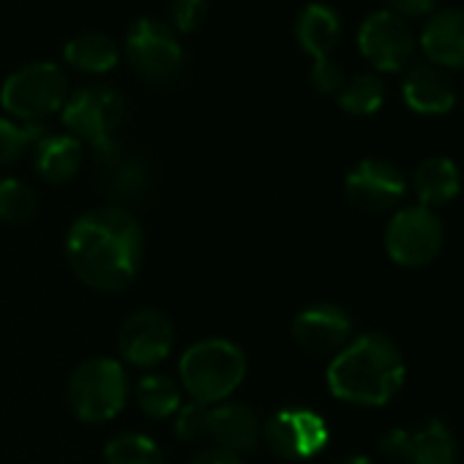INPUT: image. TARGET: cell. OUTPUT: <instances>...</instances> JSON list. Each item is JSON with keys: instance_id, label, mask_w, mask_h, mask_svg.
Wrapping results in <instances>:
<instances>
[{"instance_id": "1", "label": "cell", "mask_w": 464, "mask_h": 464, "mask_svg": "<svg viewBox=\"0 0 464 464\" xmlns=\"http://www.w3.org/2000/svg\"><path fill=\"white\" fill-rule=\"evenodd\" d=\"M66 257L80 282L99 293H118L140 271L142 229L126 208L88 210L69 229Z\"/></svg>"}, {"instance_id": "2", "label": "cell", "mask_w": 464, "mask_h": 464, "mask_svg": "<svg viewBox=\"0 0 464 464\" xmlns=\"http://www.w3.org/2000/svg\"><path fill=\"white\" fill-rule=\"evenodd\" d=\"M407 363L385 334H363L350 342L328 366V388L336 399L358 407L388 404L404 385Z\"/></svg>"}, {"instance_id": "3", "label": "cell", "mask_w": 464, "mask_h": 464, "mask_svg": "<svg viewBox=\"0 0 464 464\" xmlns=\"http://www.w3.org/2000/svg\"><path fill=\"white\" fill-rule=\"evenodd\" d=\"M246 377V355L227 339L191 344L180 358V382L197 404L224 401Z\"/></svg>"}, {"instance_id": "4", "label": "cell", "mask_w": 464, "mask_h": 464, "mask_svg": "<svg viewBox=\"0 0 464 464\" xmlns=\"http://www.w3.org/2000/svg\"><path fill=\"white\" fill-rule=\"evenodd\" d=\"M69 80L55 63H31L17 69L0 88V104L20 123H39L63 110Z\"/></svg>"}, {"instance_id": "5", "label": "cell", "mask_w": 464, "mask_h": 464, "mask_svg": "<svg viewBox=\"0 0 464 464\" xmlns=\"http://www.w3.org/2000/svg\"><path fill=\"white\" fill-rule=\"evenodd\" d=\"M129 399V380L118 361L91 358L80 363L69 380V407L85 423L115 418Z\"/></svg>"}, {"instance_id": "6", "label": "cell", "mask_w": 464, "mask_h": 464, "mask_svg": "<svg viewBox=\"0 0 464 464\" xmlns=\"http://www.w3.org/2000/svg\"><path fill=\"white\" fill-rule=\"evenodd\" d=\"M129 121L126 99L110 85H88L80 88L63 104V123L72 137L80 142H91L96 153H104L118 145L115 134Z\"/></svg>"}, {"instance_id": "7", "label": "cell", "mask_w": 464, "mask_h": 464, "mask_svg": "<svg viewBox=\"0 0 464 464\" xmlns=\"http://www.w3.org/2000/svg\"><path fill=\"white\" fill-rule=\"evenodd\" d=\"M445 241V229L440 216L431 208L410 205L401 208L385 229V249L391 260L401 268L429 266Z\"/></svg>"}, {"instance_id": "8", "label": "cell", "mask_w": 464, "mask_h": 464, "mask_svg": "<svg viewBox=\"0 0 464 464\" xmlns=\"http://www.w3.org/2000/svg\"><path fill=\"white\" fill-rule=\"evenodd\" d=\"M126 55L148 82H172L183 72V47L175 31L153 17L137 20L126 34Z\"/></svg>"}, {"instance_id": "9", "label": "cell", "mask_w": 464, "mask_h": 464, "mask_svg": "<svg viewBox=\"0 0 464 464\" xmlns=\"http://www.w3.org/2000/svg\"><path fill=\"white\" fill-rule=\"evenodd\" d=\"M358 50L377 72H401L415 58L418 36L401 14L377 9L358 28Z\"/></svg>"}, {"instance_id": "10", "label": "cell", "mask_w": 464, "mask_h": 464, "mask_svg": "<svg viewBox=\"0 0 464 464\" xmlns=\"http://www.w3.org/2000/svg\"><path fill=\"white\" fill-rule=\"evenodd\" d=\"M260 437L266 440V445L274 456L298 461V459L317 456L328 445L331 431H328V423L323 420V415L304 410V407H290V410L274 412L266 420Z\"/></svg>"}, {"instance_id": "11", "label": "cell", "mask_w": 464, "mask_h": 464, "mask_svg": "<svg viewBox=\"0 0 464 464\" xmlns=\"http://www.w3.org/2000/svg\"><path fill=\"white\" fill-rule=\"evenodd\" d=\"M344 194L363 213H385L404 199L407 178L388 159H363L347 172Z\"/></svg>"}, {"instance_id": "12", "label": "cell", "mask_w": 464, "mask_h": 464, "mask_svg": "<svg viewBox=\"0 0 464 464\" xmlns=\"http://www.w3.org/2000/svg\"><path fill=\"white\" fill-rule=\"evenodd\" d=\"M172 342H175L172 323L156 309H142L131 314L118 334V350L123 361L140 369L161 363L169 355Z\"/></svg>"}, {"instance_id": "13", "label": "cell", "mask_w": 464, "mask_h": 464, "mask_svg": "<svg viewBox=\"0 0 464 464\" xmlns=\"http://www.w3.org/2000/svg\"><path fill=\"white\" fill-rule=\"evenodd\" d=\"M293 336L309 353H336L344 350L353 339V317L342 306L317 304L293 320Z\"/></svg>"}, {"instance_id": "14", "label": "cell", "mask_w": 464, "mask_h": 464, "mask_svg": "<svg viewBox=\"0 0 464 464\" xmlns=\"http://www.w3.org/2000/svg\"><path fill=\"white\" fill-rule=\"evenodd\" d=\"M418 47L440 69H464V9L448 6L429 14Z\"/></svg>"}, {"instance_id": "15", "label": "cell", "mask_w": 464, "mask_h": 464, "mask_svg": "<svg viewBox=\"0 0 464 464\" xmlns=\"http://www.w3.org/2000/svg\"><path fill=\"white\" fill-rule=\"evenodd\" d=\"M401 96L418 115H445L456 104V88L448 72L429 61L410 63L401 80Z\"/></svg>"}, {"instance_id": "16", "label": "cell", "mask_w": 464, "mask_h": 464, "mask_svg": "<svg viewBox=\"0 0 464 464\" xmlns=\"http://www.w3.org/2000/svg\"><path fill=\"white\" fill-rule=\"evenodd\" d=\"M99 156V188L107 199L121 205L137 202L148 194L150 188V172L145 167V161L140 159H129L121 148V142Z\"/></svg>"}, {"instance_id": "17", "label": "cell", "mask_w": 464, "mask_h": 464, "mask_svg": "<svg viewBox=\"0 0 464 464\" xmlns=\"http://www.w3.org/2000/svg\"><path fill=\"white\" fill-rule=\"evenodd\" d=\"M260 418L246 404H221L208 407V437L216 442V448H224L229 453H252L260 442Z\"/></svg>"}, {"instance_id": "18", "label": "cell", "mask_w": 464, "mask_h": 464, "mask_svg": "<svg viewBox=\"0 0 464 464\" xmlns=\"http://www.w3.org/2000/svg\"><path fill=\"white\" fill-rule=\"evenodd\" d=\"M342 17L334 6L328 4H309L295 23V36L298 44L306 55H312L314 61L320 58H331V53L339 47L342 42Z\"/></svg>"}, {"instance_id": "19", "label": "cell", "mask_w": 464, "mask_h": 464, "mask_svg": "<svg viewBox=\"0 0 464 464\" xmlns=\"http://www.w3.org/2000/svg\"><path fill=\"white\" fill-rule=\"evenodd\" d=\"M412 188L418 197V205L437 208L448 205L461 191V172L453 159L448 156H429L423 159L412 172Z\"/></svg>"}, {"instance_id": "20", "label": "cell", "mask_w": 464, "mask_h": 464, "mask_svg": "<svg viewBox=\"0 0 464 464\" xmlns=\"http://www.w3.org/2000/svg\"><path fill=\"white\" fill-rule=\"evenodd\" d=\"M82 167V142L72 134H53L36 142V169L50 183L72 180Z\"/></svg>"}, {"instance_id": "21", "label": "cell", "mask_w": 464, "mask_h": 464, "mask_svg": "<svg viewBox=\"0 0 464 464\" xmlns=\"http://www.w3.org/2000/svg\"><path fill=\"white\" fill-rule=\"evenodd\" d=\"M410 464H456V440L453 431L440 420L431 418L420 429L410 434Z\"/></svg>"}, {"instance_id": "22", "label": "cell", "mask_w": 464, "mask_h": 464, "mask_svg": "<svg viewBox=\"0 0 464 464\" xmlns=\"http://www.w3.org/2000/svg\"><path fill=\"white\" fill-rule=\"evenodd\" d=\"M63 55L74 69H80L85 74H104V72L115 69V63H118V44L110 36L91 31V34L74 36L63 47Z\"/></svg>"}, {"instance_id": "23", "label": "cell", "mask_w": 464, "mask_h": 464, "mask_svg": "<svg viewBox=\"0 0 464 464\" xmlns=\"http://www.w3.org/2000/svg\"><path fill=\"white\" fill-rule=\"evenodd\" d=\"M336 102L347 115H374L385 102V82L374 72H361L355 77H347Z\"/></svg>"}, {"instance_id": "24", "label": "cell", "mask_w": 464, "mask_h": 464, "mask_svg": "<svg viewBox=\"0 0 464 464\" xmlns=\"http://www.w3.org/2000/svg\"><path fill=\"white\" fill-rule=\"evenodd\" d=\"M137 407L150 418H169L180 410V391L164 374H148L137 385Z\"/></svg>"}, {"instance_id": "25", "label": "cell", "mask_w": 464, "mask_h": 464, "mask_svg": "<svg viewBox=\"0 0 464 464\" xmlns=\"http://www.w3.org/2000/svg\"><path fill=\"white\" fill-rule=\"evenodd\" d=\"M107 464H164L159 445L145 434H118L104 448Z\"/></svg>"}, {"instance_id": "26", "label": "cell", "mask_w": 464, "mask_h": 464, "mask_svg": "<svg viewBox=\"0 0 464 464\" xmlns=\"http://www.w3.org/2000/svg\"><path fill=\"white\" fill-rule=\"evenodd\" d=\"M36 194L28 183L17 178H0V218L12 224H25L36 213Z\"/></svg>"}, {"instance_id": "27", "label": "cell", "mask_w": 464, "mask_h": 464, "mask_svg": "<svg viewBox=\"0 0 464 464\" xmlns=\"http://www.w3.org/2000/svg\"><path fill=\"white\" fill-rule=\"evenodd\" d=\"M42 137H44V129L39 123H14V121L0 118V167L14 164Z\"/></svg>"}, {"instance_id": "28", "label": "cell", "mask_w": 464, "mask_h": 464, "mask_svg": "<svg viewBox=\"0 0 464 464\" xmlns=\"http://www.w3.org/2000/svg\"><path fill=\"white\" fill-rule=\"evenodd\" d=\"M309 82L317 93L323 96H339V91L344 88L347 82V74L342 69V63H336L334 58H320L312 63V72H309Z\"/></svg>"}, {"instance_id": "29", "label": "cell", "mask_w": 464, "mask_h": 464, "mask_svg": "<svg viewBox=\"0 0 464 464\" xmlns=\"http://www.w3.org/2000/svg\"><path fill=\"white\" fill-rule=\"evenodd\" d=\"M208 14V0H172L169 4V20L172 31L194 34Z\"/></svg>"}, {"instance_id": "30", "label": "cell", "mask_w": 464, "mask_h": 464, "mask_svg": "<svg viewBox=\"0 0 464 464\" xmlns=\"http://www.w3.org/2000/svg\"><path fill=\"white\" fill-rule=\"evenodd\" d=\"M175 431L180 440H199L208 431V404H186L178 410V420H175Z\"/></svg>"}, {"instance_id": "31", "label": "cell", "mask_w": 464, "mask_h": 464, "mask_svg": "<svg viewBox=\"0 0 464 464\" xmlns=\"http://www.w3.org/2000/svg\"><path fill=\"white\" fill-rule=\"evenodd\" d=\"M410 434L407 429H391L382 434L380 440V453L388 456L391 461H407V453H410Z\"/></svg>"}, {"instance_id": "32", "label": "cell", "mask_w": 464, "mask_h": 464, "mask_svg": "<svg viewBox=\"0 0 464 464\" xmlns=\"http://www.w3.org/2000/svg\"><path fill=\"white\" fill-rule=\"evenodd\" d=\"M437 4L440 0H388V9L407 20V17H426L437 12Z\"/></svg>"}, {"instance_id": "33", "label": "cell", "mask_w": 464, "mask_h": 464, "mask_svg": "<svg viewBox=\"0 0 464 464\" xmlns=\"http://www.w3.org/2000/svg\"><path fill=\"white\" fill-rule=\"evenodd\" d=\"M191 464H244V461H241V456H236V453H229V450L213 445V448L202 450L199 456H194Z\"/></svg>"}, {"instance_id": "34", "label": "cell", "mask_w": 464, "mask_h": 464, "mask_svg": "<svg viewBox=\"0 0 464 464\" xmlns=\"http://www.w3.org/2000/svg\"><path fill=\"white\" fill-rule=\"evenodd\" d=\"M336 464H374V461L366 459V456H347V459H342V461H336Z\"/></svg>"}]
</instances>
